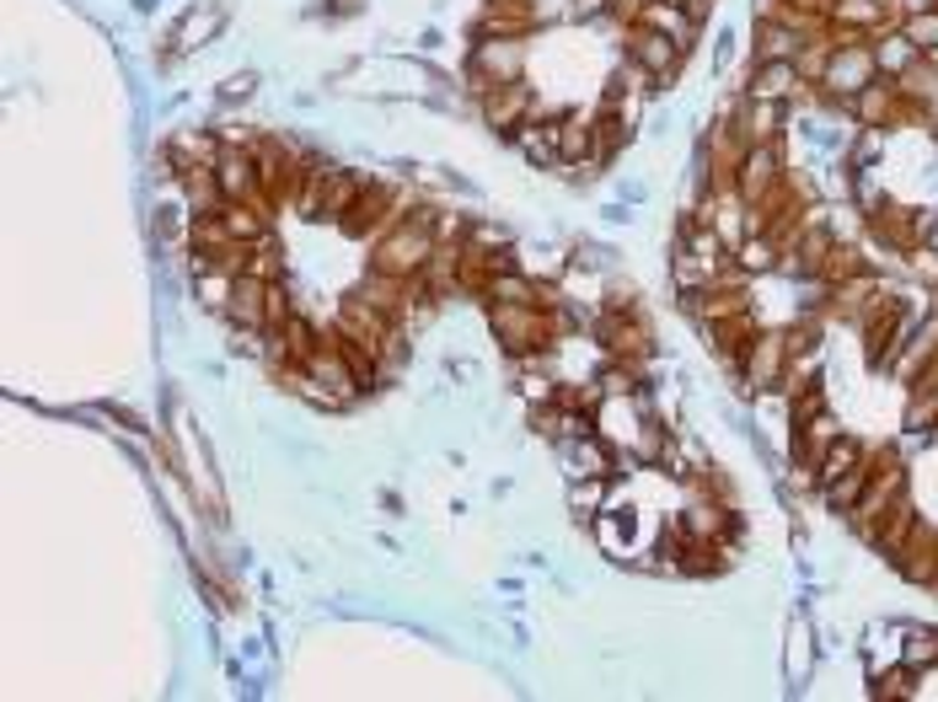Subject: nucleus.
Listing matches in <instances>:
<instances>
[{
    "label": "nucleus",
    "mask_w": 938,
    "mask_h": 702,
    "mask_svg": "<svg viewBox=\"0 0 938 702\" xmlns=\"http://www.w3.org/2000/svg\"><path fill=\"white\" fill-rule=\"evenodd\" d=\"M483 113H489V124L494 129H520L526 119V86H494V92H483Z\"/></svg>",
    "instance_id": "13"
},
{
    "label": "nucleus",
    "mask_w": 938,
    "mask_h": 702,
    "mask_svg": "<svg viewBox=\"0 0 938 702\" xmlns=\"http://www.w3.org/2000/svg\"><path fill=\"white\" fill-rule=\"evenodd\" d=\"M875 55H864V49H837L831 55V64H826V75H820V86L826 92H837V97H853V92H864L869 81H875Z\"/></svg>",
    "instance_id": "5"
},
{
    "label": "nucleus",
    "mask_w": 938,
    "mask_h": 702,
    "mask_svg": "<svg viewBox=\"0 0 938 702\" xmlns=\"http://www.w3.org/2000/svg\"><path fill=\"white\" fill-rule=\"evenodd\" d=\"M226 317L237 322V327H268V279H257V274H237V290H231V301H226Z\"/></svg>",
    "instance_id": "8"
},
{
    "label": "nucleus",
    "mask_w": 938,
    "mask_h": 702,
    "mask_svg": "<svg viewBox=\"0 0 938 702\" xmlns=\"http://www.w3.org/2000/svg\"><path fill=\"white\" fill-rule=\"evenodd\" d=\"M805 643H810V628L799 622V628H794V649H789V670H794V676H805Z\"/></svg>",
    "instance_id": "27"
},
{
    "label": "nucleus",
    "mask_w": 938,
    "mask_h": 702,
    "mask_svg": "<svg viewBox=\"0 0 938 702\" xmlns=\"http://www.w3.org/2000/svg\"><path fill=\"white\" fill-rule=\"evenodd\" d=\"M772 189H778V150L772 145H750L746 161H741V178H735V193L761 209Z\"/></svg>",
    "instance_id": "6"
},
{
    "label": "nucleus",
    "mask_w": 938,
    "mask_h": 702,
    "mask_svg": "<svg viewBox=\"0 0 938 702\" xmlns=\"http://www.w3.org/2000/svg\"><path fill=\"white\" fill-rule=\"evenodd\" d=\"M215 183H220V193L231 204H242V198H252V183H263V178H257L248 150H220L215 156Z\"/></svg>",
    "instance_id": "9"
},
{
    "label": "nucleus",
    "mask_w": 938,
    "mask_h": 702,
    "mask_svg": "<svg viewBox=\"0 0 938 702\" xmlns=\"http://www.w3.org/2000/svg\"><path fill=\"white\" fill-rule=\"evenodd\" d=\"M901 665L906 670H923V665H934L938 659V633H928V628H901Z\"/></svg>",
    "instance_id": "20"
},
{
    "label": "nucleus",
    "mask_w": 938,
    "mask_h": 702,
    "mask_svg": "<svg viewBox=\"0 0 938 702\" xmlns=\"http://www.w3.org/2000/svg\"><path fill=\"white\" fill-rule=\"evenodd\" d=\"M638 22H644V27H654V33H665V38H676L682 49L697 38V22H692L676 0H649V5L638 11Z\"/></svg>",
    "instance_id": "10"
},
{
    "label": "nucleus",
    "mask_w": 938,
    "mask_h": 702,
    "mask_svg": "<svg viewBox=\"0 0 938 702\" xmlns=\"http://www.w3.org/2000/svg\"><path fill=\"white\" fill-rule=\"evenodd\" d=\"M220 226H226V237H231V242H252V237H263V215L248 209V204H226V209H220Z\"/></svg>",
    "instance_id": "21"
},
{
    "label": "nucleus",
    "mask_w": 938,
    "mask_h": 702,
    "mask_svg": "<svg viewBox=\"0 0 938 702\" xmlns=\"http://www.w3.org/2000/svg\"><path fill=\"white\" fill-rule=\"evenodd\" d=\"M794 86H799L794 60H761V70L750 75V97H761V102H783V97H794Z\"/></svg>",
    "instance_id": "11"
},
{
    "label": "nucleus",
    "mask_w": 938,
    "mask_h": 702,
    "mask_svg": "<svg viewBox=\"0 0 938 702\" xmlns=\"http://www.w3.org/2000/svg\"><path fill=\"white\" fill-rule=\"evenodd\" d=\"M515 70H520V44H515V38H478V44H472V75L483 81L478 92L509 86Z\"/></svg>",
    "instance_id": "3"
},
{
    "label": "nucleus",
    "mask_w": 938,
    "mask_h": 702,
    "mask_svg": "<svg viewBox=\"0 0 938 702\" xmlns=\"http://www.w3.org/2000/svg\"><path fill=\"white\" fill-rule=\"evenodd\" d=\"M676 5L687 11L692 22H708V16H713V0H676Z\"/></svg>",
    "instance_id": "29"
},
{
    "label": "nucleus",
    "mask_w": 938,
    "mask_h": 702,
    "mask_svg": "<svg viewBox=\"0 0 938 702\" xmlns=\"http://www.w3.org/2000/svg\"><path fill=\"white\" fill-rule=\"evenodd\" d=\"M585 156H596V129H590V119L558 124V161H585Z\"/></svg>",
    "instance_id": "18"
},
{
    "label": "nucleus",
    "mask_w": 938,
    "mask_h": 702,
    "mask_svg": "<svg viewBox=\"0 0 938 702\" xmlns=\"http://www.w3.org/2000/svg\"><path fill=\"white\" fill-rule=\"evenodd\" d=\"M568 505H574V515H601L606 510V477H579L574 483V494H568Z\"/></svg>",
    "instance_id": "24"
},
{
    "label": "nucleus",
    "mask_w": 938,
    "mask_h": 702,
    "mask_svg": "<svg viewBox=\"0 0 938 702\" xmlns=\"http://www.w3.org/2000/svg\"><path fill=\"white\" fill-rule=\"evenodd\" d=\"M494 332L504 338L509 354H537L548 343V322H542L537 306H509V301H500L494 306Z\"/></svg>",
    "instance_id": "2"
},
{
    "label": "nucleus",
    "mask_w": 938,
    "mask_h": 702,
    "mask_svg": "<svg viewBox=\"0 0 938 702\" xmlns=\"http://www.w3.org/2000/svg\"><path fill=\"white\" fill-rule=\"evenodd\" d=\"M741 129L750 134V145H772V140H778V129H783V102H761V97H750L746 124Z\"/></svg>",
    "instance_id": "16"
},
{
    "label": "nucleus",
    "mask_w": 938,
    "mask_h": 702,
    "mask_svg": "<svg viewBox=\"0 0 938 702\" xmlns=\"http://www.w3.org/2000/svg\"><path fill=\"white\" fill-rule=\"evenodd\" d=\"M430 257H435L430 215H413V220L392 226L386 242L375 247V274H386V279H413L419 268H430Z\"/></svg>",
    "instance_id": "1"
},
{
    "label": "nucleus",
    "mask_w": 938,
    "mask_h": 702,
    "mask_svg": "<svg viewBox=\"0 0 938 702\" xmlns=\"http://www.w3.org/2000/svg\"><path fill=\"white\" fill-rule=\"evenodd\" d=\"M799 49V33L789 27H761V60H794Z\"/></svg>",
    "instance_id": "25"
},
{
    "label": "nucleus",
    "mask_w": 938,
    "mask_h": 702,
    "mask_svg": "<svg viewBox=\"0 0 938 702\" xmlns=\"http://www.w3.org/2000/svg\"><path fill=\"white\" fill-rule=\"evenodd\" d=\"M901 33H906V44H912L917 55H934V49H938V5L912 11V16L901 22Z\"/></svg>",
    "instance_id": "19"
},
{
    "label": "nucleus",
    "mask_w": 938,
    "mask_h": 702,
    "mask_svg": "<svg viewBox=\"0 0 938 702\" xmlns=\"http://www.w3.org/2000/svg\"><path fill=\"white\" fill-rule=\"evenodd\" d=\"M515 140H520V150H526L537 167H553V161H558V129L553 124H520L515 129Z\"/></svg>",
    "instance_id": "17"
},
{
    "label": "nucleus",
    "mask_w": 938,
    "mask_h": 702,
    "mask_svg": "<svg viewBox=\"0 0 938 702\" xmlns=\"http://www.w3.org/2000/svg\"><path fill=\"white\" fill-rule=\"evenodd\" d=\"M917 60H923V55L906 44V33H901V38H885V44L875 49V64H879V70H895V75L917 70Z\"/></svg>",
    "instance_id": "22"
},
{
    "label": "nucleus",
    "mask_w": 938,
    "mask_h": 702,
    "mask_svg": "<svg viewBox=\"0 0 938 702\" xmlns=\"http://www.w3.org/2000/svg\"><path fill=\"white\" fill-rule=\"evenodd\" d=\"M682 55H687V49H682L676 38H665V33H654V27H644V22H638V33L627 38V60L644 64L654 81H665V75L682 64Z\"/></svg>",
    "instance_id": "4"
},
{
    "label": "nucleus",
    "mask_w": 938,
    "mask_h": 702,
    "mask_svg": "<svg viewBox=\"0 0 938 702\" xmlns=\"http://www.w3.org/2000/svg\"><path fill=\"white\" fill-rule=\"evenodd\" d=\"M928 247H934V253H938V220H934V226H928Z\"/></svg>",
    "instance_id": "30"
},
{
    "label": "nucleus",
    "mask_w": 938,
    "mask_h": 702,
    "mask_svg": "<svg viewBox=\"0 0 938 702\" xmlns=\"http://www.w3.org/2000/svg\"><path fill=\"white\" fill-rule=\"evenodd\" d=\"M215 27H220V11H204V5H199V11L188 16V27H183V38H178V49H193V44H199L204 33H215Z\"/></svg>",
    "instance_id": "26"
},
{
    "label": "nucleus",
    "mask_w": 938,
    "mask_h": 702,
    "mask_svg": "<svg viewBox=\"0 0 938 702\" xmlns=\"http://www.w3.org/2000/svg\"><path fill=\"white\" fill-rule=\"evenodd\" d=\"M934 354H938V317H928L917 327V338H906V349L895 354V371H901V376H917L923 360H934Z\"/></svg>",
    "instance_id": "15"
},
{
    "label": "nucleus",
    "mask_w": 938,
    "mask_h": 702,
    "mask_svg": "<svg viewBox=\"0 0 938 702\" xmlns=\"http://www.w3.org/2000/svg\"><path fill=\"white\" fill-rule=\"evenodd\" d=\"M252 86H257V81H252V75H231V81H226V86H220V97H226V102H237V97H248Z\"/></svg>",
    "instance_id": "28"
},
{
    "label": "nucleus",
    "mask_w": 938,
    "mask_h": 702,
    "mask_svg": "<svg viewBox=\"0 0 938 702\" xmlns=\"http://www.w3.org/2000/svg\"><path fill=\"white\" fill-rule=\"evenodd\" d=\"M741 268L746 274H767V268H778V242L772 237H750V242H741Z\"/></svg>",
    "instance_id": "23"
},
{
    "label": "nucleus",
    "mask_w": 938,
    "mask_h": 702,
    "mask_svg": "<svg viewBox=\"0 0 938 702\" xmlns=\"http://www.w3.org/2000/svg\"><path fill=\"white\" fill-rule=\"evenodd\" d=\"M563 467H568L574 483H579V477H612V472H617V456H612L606 440L579 435V440H563Z\"/></svg>",
    "instance_id": "7"
},
{
    "label": "nucleus",
    "mask_w": 938,
    "mask_h": 702,
    "mask_svg": "<svg viewBox=\"0 0 938 702\" xmlns=\"http://www.w3.org/2000/svg\"><path fill=\"white\" fill-rule=\"evenodd\" d=\"M869 477H875V467H864V461H858L853 472H842V477H837V483H826L820 494H826V505H831V510H842V515H847L853 505H858V499H864Z\"/></svg>",
    "instance_id": "14"
},
{
    "label": "nucleus",
    "mask_w": 938,
    "mask_h": 702,
    "mask_svg": "<svg viewBox=\"0 0 938 702\" xmlns=\"http://www.w3.org/2000/svg\"><path fill=\"white\" fill-rule=\"evenodd\" d=\"M858 461H864V446H858V440H847V435H837L831 446L820 450V461H815V483L826 488V483H837L842 472H853Z\"/></svg>",
    "instance_id": "12"
}]
</instances>
